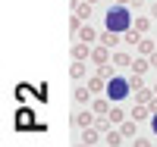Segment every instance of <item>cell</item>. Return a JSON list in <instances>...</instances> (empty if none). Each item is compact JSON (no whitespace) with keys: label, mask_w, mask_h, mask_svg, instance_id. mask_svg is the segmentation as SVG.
Instances as JSON below:
<instances>
[{"label":"cell","mask_w":157,"mask_h":147,"mask_svg":"<svg viewBox=\"0 0 157 147\" xmlns=\"http://www.w3.org/2000/svg\"><path fill=\"white\" fill-rule=\"evenodd\" d=\"M104 22H107V31H116V35H126L129 28H132V16H129V6L116 3L107 9V16H104Z\"/></svg>","instance_id":"1"},{"label":"cell","mask_w":157,"mask_h":147,"mask_svg":"<svg viewBox=\"0 0 157 147\" xmlns=\"http://www.w3.org/2000/svg\"><path fill=\"white\" fill-rule=\"evenodd\" d=\"M129 91H132V82L123 78V75H113L107 82V100H126Z\"/></svg>","instance_id":"2"},{"label":"cell","mask_w":157,"mask_h":147,"mask_svg":"<svg viewBox=\"0 0 157 147\" xmlns=\"http://www.w3.org/2000/svg\"><path fill=\"white\" fill-rule=\"evenodd\" d=\"M91 63H98V66H107V63H110V47L98 44L94 50H91Z\"/></svg>","instance_id":"3"},{"label":"cell","mask_w":157,"mask_h":147,"mask_svg":"<svg viewBox=\"0 0 157 147\" xmlns=\"http://www.w3.org/2000/svg\"><path fill=\"white\" fill-rule=\"evenodd\" d=\"M75 125L78 128H91V125H94V110H82L75 116Z\"/></svg>","instance_id":"4"},{"label":"cell","mask_w":157,"mask_h":147,"mask_svg":"<svg viewBox=\"0 0 157 147\" xmlns=\"http://www.w3.org/2000/svg\"><path fill=\"white\" fill-rule=\"evenodd\" d=\"M72 60H75V63H85V60H91V50H88V44H75V47H72Z\"/></svg>","instance_id":"5"},{"label":"cell","mask_w":157,"mask_h":147,"mask_svg":"<svg viewBox=\"0 0 157 147\" xmlns=\"http://www.w3.org/2000/svg\"><path fill=\"white\" fill-rule=\"evenodd\" d=\"M72 6H75V16H78V19H85V22L91 19V3H82V0H72Z\"/></svg>","instance_id":"6"},{"label":"cell","mask_w":157,"mask_h":147,"mask_svg":"<svg viewBox=\"0 0 157 147\" xmlns=\"http://www.w3.org/2000/svg\"><path fill=\"white\" fill-rule=\"evenodd\" d=\"M78 38H82V44H91V41H98V31L91 28V25H82V31H78Z\"/></svg>","instance_id":"7"},{"label":"cell","mask_w":157,"mask_h":147,"mask_svg":"<svg viewBox=\"0 0 157 147\" xmlns=\"http://www.w3.org/2000/svg\"><path fill=\"white\" fill-rule=\"evenodd\" d=\"M91 110H94V116H101V119H104V116H110L113 106H110L107 100H94V106H91Z\"/></svg>","instance_id":"8"},{"label":"cell","mask_w":157,"mask_h":147,"mask_svg":"<svg viewBox=\"0 0 157 147\" xmlns=\"http://www.w3.org/2000/svg\"><path fill=\"white\" fill-rule=\"evenodd\" d=\"M123 41H126L129 47H138V44H141V31H135V28H129V31L123 35Z\"/></svg>","instance_id":"9"},{"label":"cell","mask_w":157,"mask_h":147,"mask_svg":"<svg viewBox=\"0 0 157 147\" xmlns=\"http://www.w3.org/2000/svg\"><path fill=\"white\" fill-rule=\"evenodd\" d=\"M151 97H154V88H138L135 91V103H151Z\"/></svg>","instance_id":"10"},{"label":"cell","mask_w":157,"mask_h":147,"mask_svg":"<svg viewBox=\"0 0 157 147\" xmlns=\"http://www.w3.org/2000/svg\"><path fill=\"white\" fill-rule=\"evenodd\" d=\"M101 44L104 47H116V44H120V35H116V31H104L101 35Z\"/></svg>","instance_id":"11"},{"label":"cell","mask_w":157,"mask_h":147,"mask_svg":"<svg viewBox=\"0 0 157 147\" xmlns=\"http://www.w3.org/2000/svg\"><path fill=\"white\" fill-rule=\"evenodd\" d=\"M132 28H135V31H141V35H145V31L151 28V19H148V16H138V19L132 22Z\"/></svg>","instance_id":"12"},{"label":"cell","mask_w":157,"mask_h":147,"mask_svg":"<svg viewBox=\"0 0 157 147\" xmlns=\"http://www.w3.org/2000/svg\"><path fill=\"white\" fill-rule=\"evenodd\" d=\"M113 66H132V57H129L126 50H120V53H113Z\"/></svg>","instance_id":"13"},{"label":"cell","mask_w":157,"mask_h":147,"mask_svg":"<svg viewBox=\"0 0 157 147\" xmlns=\"http://www.w3.org/2000/svg\"><path fill=\"white\" fill-rule=\"evenodd\" d=\"M123 138H126L123 131H107V147H120V144H123Z\"/></svg>","instance_id":"14"},{"label":"cell","mask_w":157,"mask_h":147,"mask_svg":"<svg viewBox=\"0 0 157 147\" xmlns=\"http://www.w3.org/2000/svg\"><path fill=\"white\" fill-rule=\"evenodd\" d=\"M91 100V88H75V103H88Z\"/></svg>","instance_id":"15"},{"label":"cell","mask_w":157,"mask_h":147,"mask_svg":"<svg viewBox=\"0 0 157 147\" xmlns=\"http://www.w3.org/2000/svg\"><path fill=\"white\" fill-rule=\"evenodd\" d=\"M148 63H151V60H132V75H141V72H148Z\"/></svg>","instance_id":"16"},{"label":"cell","mask_w":157,"mask_h":147,"mask_svg":"<svg viewBox=\"0 0 157 147\" xmlns=\"http://www.w3.org/2000/svg\"><path fill=\"white\" fill-rule=\"evenodd\" d=\"M138 53H145V57H151V53H154V41H148V38H141V44H138Z\"/></svg>","instance_id":"17"},{"label":"cell","mask_w":157,"mask_h":147,"mask_svg":"<svg viewBox=\"0 0 157 147\" xmlns=\"http://www.w3.org/2000/svg\"><path fill=\"white\" fill-rule=\"evenodd\" d=\"M98 135H101V131H98L94 125H91V128H85V144L91 147V144H94V141H98Z\"/></svg>","instance_id":"18"},{"label":"cell","mask_w":157,"mask_h":147,"mask_svg":"<svg viewBox=\"0 0 157 147\" xmlns=\"http://www.w3.org/2000/svg\"><path fill=\"white\" fill-rule=\"evenodd\" d=\"M135 128H138V125H135V119H132V122H123V128H120V131H123L126 138H135Z\"/></svg>","instance_id":"19"},{"label":"cell","mask_w":157,"mask_h":147,"mask_svg":"<svg viewBox=\"0 0 157 147\" xmlns=\"http://www.w3.org/2000/svg\"><path fill=\"white\" fill-rule=\"evenodd\" d=\"M69 75H72V78H82V75H85V63H75V60H72V69H69Z\"/></svg>","instance_id":"20"},{"label":"cell","mask_w":157,"mask_h":147,"mask_svg":"<svg viewBox=\"0 0 157 147\" xmlns=\"http://www.w3.org/2000/svg\"><path fill=\"white\" fill-rule=\"evenodd\" d=\"M107 119H110L113 125H120V122H123V110H120V106H113V110H110V116H107Z\"/></svg>","instance_id":"21"},{"label":"cell","mask_w":157,"mask_h":147,"mask_svg":"<svg viewBox=\"0 0 157 147\" xmlns=\"http://www.w3.org/2000/svg\"><path fill=\"white\" fill-rule=\"evenodd\" d=\"M98 75H101V78H107V82H110V78H113V66H98Z\"/></svg>","instance_id":"22"},{"label":"cell","mask_w":157,"mask_h":147,"mask_svg":"<svg viewBox=\"0 0 157 147\" xmlns=\"http://www.w3.org/2000/svg\"><path fill=\"white\" fill-rule=\"evenodd\" d=\"M129 82H132V88H135V91H138V88H145V85H141V75H132Z\"/></svg>","instance_id":"23"},{"label":"cell","mask_w":157,"mask_h":147,"mask_svg":"<svg viewBox=\"0 0 157 147\" xmlns=\"http://www.w3.org/2000/svg\"><path fill=\"white\" fill-rule=\"evenodd\" d=\"M135 147H151V141L148 138H135Z\"/></svg>","instance_id":"24"},{"label":"cell","mask_w":157,"mask_h":147,"mask_svg":"<svg viewBox=\"0 0 157 147\" xmlns=\"http://www.w3.org/2000/svg\"><path fill=\"white\" fill-rule=\"evenodd\" d=\"M151 131H154V135H157V113L151 116Z\"/></svg>","instance_id":"25"},{"label":"cell","mask_w":157,"mask_h":147,"mask_svg":"<svg viewBox=\"0 0 157 147\" xmlns=\"http://www.w3.org/2000/svg\"><path fill=\"white\" fill-rule=\"evenodd\" d=\"M148 106H151V113H157V100H151V103H148Z\"/></svg>","instance_id":"26"},{"label":"cell","mask_w":157,"mask_h":147,"mask_svg":"<svg viewBox=\"0 0 157 147\" xmlns=\"http://www.w3.org/2000/svg\"><path fill=\"white\" fill-rule=\"evenodd\" d=\"M151 66H157V50H154V53H151Z\"/></svg>","instance_id":"27"},{"label":"cell","mask_w":157,"mask_h":147,"mask_svg":"<svg viewBox=\"0 0 157 147\" xmlns=\"http://www.w3.org/2000/svg\"><path fill=\"white\" fill-rule=\"evenodd\" d=\"M151 16H157V3H154V6H151Z\"/></svg>","instance_id":"28"},{"label":"cell","mask_w":157,"mask_h":147,"mask_svg":"<svg viewBox=\"0 0 157 147\" xmlns=\"http://www.w3.org/2000/svg\"><path fill=\"white\" fill-rule=\"evenodd\" d=\"M75 147H88V144H75Z\"/></svg>","instance_id":"29"},{"label":"cell","mask_w":157,"mask_h":147,"mask_svg":"<svg viewBox=\"0 0 157 147\" xmlns=\"http://www.w3.org/2000/svg\"><path fill=\"white\" fill-rule=\"evenodd\" d=\"M154 94H157V82H154Z\"/></svg>","instance_id":"30"},{"label":"cell","mask_w":157,"mask_h":147,"mask_svg":"<svg viewBox=\"0 0 157 147\" xmlns=\"http://www.w3.org/2000/svg\"><path fill=\"white\" fill-rule=\"evenodd\" d=\"M85 3H94V0H85Z\"/></svg>","instance_id":"31"}]
</instances>
